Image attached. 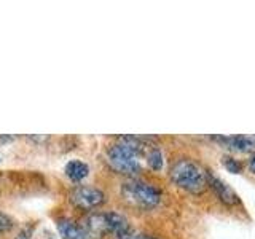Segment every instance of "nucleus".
I'll return each instance as SVG.
<instances>
[{"instance_id":"9b49d317","label":"nucleus","mask_w":255,"mask_h":239,"mask_svg":"<svg viewBox=\"0 0 255 239\" xmlns=\"http://www.w3.org/2000/svg\"><path fill=\"white\" fill-rule=\"evenodd\" d=\"M16 239H56L54 235L45 227H29L22 230Z\"/></svg>"},{"instance_id":"6e6552de","label":"nucleus","mask_w":255,"mask_h":239,"mask_svg":"<svg viewBox=\"0 0 255 239\" xmlns=\"http://www.w3.org/2000/svg\"><path fill=\"white\" fill-rule=\"evenodd\" d=\"M106 222H107L109 233L117 235L118 239L125 238V236H128V235L131 233V231H129V223H128V220L123 217V215H120L117 212H107L106 214Z\"/></svg>"},{"instance_id":"f8f14e48","label":"nucleus","mask_w":255,"mask_h":239,"mask_svg":"<svg viewBox=\"0 0 255 239\" xmlns=\"http://www.w3.org/2000/svg\"><path fill=\"white\" fill-rule=\"evenodd\" d=\"M147 164L151 171H161L163 169V153L159 148H151L147 155Z\"/></svg>"},{"instance_id":"f03ea898","label":"nucleus","mask_w":255,"mask_h":239,"mask_svg":"<svg viewBox=\"0 0 255 239\" xmlns=\"http://www.w3.org/2000/svg\"><path fill=\"white\" fill-rule=\"evenodd\" d=\"M171 180L182 190H187L190 193H203L207 183V174L196 161L190 158L177 159L171 166Z\"/></svg>"},{"instance_id":"2eb2a0df","label":"nucleus","mask_w":255,"mask_h":239,"mask_svg":"<svg viewBox=\"0 0 255 239\" xmlns=\"http://www.w3.org/2000/svg\"><path fill=\"white\" fill-rule=\"evenodd\" d=\"M120 239H156V238H151V236H147V235H128L125 238H120Z\"/></svg>"},{"instance_id":"39448f33","label":"nucleus","mask_w":255,"mask_h":239,"mask_svg":"<svg viewBox=\"0 0 255 239\" xmlns=\"http://www.w3.org/2000/svg\"><path fill=\"white\" fill-rule=\"evenodd\" d=\"M207 183L212 187V190L215 191V195L220 198L222 203H225L228 206L239 204V196L235 193V190L231 188L228 183H225L219 177H215V175H211V174H207Z\"/></svg>"},{"instance_id":"9d476101","label":"nucleus","mask_w":255,"mask_h":239,"mask_svg":"<svg viewBox=\"0 0 255 239\" xmlns=\"http://www.w3.org/2000/svg\"><path fill=\"white\" fill-rule=\"evenodd\" d=\"M66 174H67V177L70 180H74V182H80V180H83L88 174H90V167H88V164H85L83 161H69L66 164Z\"/></svg>"},{"instance_id":"f257e3e1","label":"nucleus","mask_w":255,"mask_h":239,"mask_svg":"<svg viewBox=\"0 0 255 239\" xmlns=\"http://www.w3.org/2000/svg\"><path fill=\"white\" fill-rule=\"evenodd\" d=\"M145 137H135V135H125L112 145L107 151L109 163L114 169L120 174L135 175L139 174L140 166V155L145 147Z\"/></svg>"},{"instance_id":"ddd939ff","label":"nucleus","mask_w":255,"mask_h":239,"mask_svg":"<svg viewBox=\"0 0 255 239\" xmlns=\"http://www.w3.org/2000/svg\"><path fill=\"white\" fill-rule=\"evenodd\" d=\"M223 164H225V167L231 174H239V172H241V163H239L238 159L225 156V158H223Z\"/></svg>"},{"instance_id":"dca6fc26","label":"nucleus","mask_w":255,"mask_h":239,"mask_svg":"<svg viewBox=\"0 0 255 239\" xmlns=\"http://www.w3.org/2000/svg\"><path fill=\"white\" fill-rule=\"evenodd\" d=\"M249 169L255 174V155L251 158V161H249Z\"/></svg>"},{"instance_id":"1a4fd4ad","label":"nucleus","mask_w":255,"mask_h":239,"mask_svg":"<svg viewBox=\"0 0 255 239\" xmlns=\"http://www.w3.org/2000/svg\"><path fill=\"white\" fill-rule=\"evenodd\" d=\"M58 230L64 239H88L85 228L67 219H62L58 222Z\"/></svg>"},{"instance_id":"4468645a","label":"nucleus","mask_w":255,"mask_h":239,"mask_svg":"<svg viewBox=\"0 0 255 239\" xmlns=\"http://www.w3.org/2000/svg\"><path fill=\"white\" fill-rule=\"evenodd\" d=\"M13 228V220L8 217L6 214L0 212V233H5V231Z\"/></svg>"},{"instance_id":"7ed1b4c3","label":"nucleus","mask_w":255,"mask_h":239,"mask_svg":"<svg viewBox=\"0 0 255 239\" xmlns=\"http://www.w3.org/2000/svg\"><path fill=\"white\" fill-rule=\"evenodd\" d=\"M122 195L126 201L140 207V209H153L161 201V191L150 183L140 180H129L123 183Z\"/></svg>"},{"instance_id":"423d86ee","label":"nucleus","mask_w":255,"mask_h":239,"mask_svg":"<svg viewBox=\"0 0 255 239\" xmlns=\"http://www.w3.org/2000/svg\"><path fill=\"white\" fill-rule=\"evenodd\" d=\"M215 140L222 142L233 151H241V153L255 151V135H228V137H215Z\"/></svg>"},{"instance_id":"0eeeda50","label":"nucleus","mask_w":255,"mask_h":239,"mask_svg":"<svg viewBox=\"0 0 255 239\" xmlns=\"http://www.w3.org/2000/svg\"><path fill=\"white\" fill-rule=\"evenodd\" d=\"M88 239H99L104 235L109 233L107 230V222H106V214H91L88 215L83 225Z\"/></svg>"},{"instance_id":"20e7f679","label":"nucleus","mask_w":255,"mask_h":239,"mask_svg":"<svg viewBox=\"0 0 255 239\" xmlns=\"http://www.w3.org/2000/svg\"><path fill=\"white\" fill-rule=\"evenodd\" d=\"M70 201L74 203L77 207H82V209H94V207L101 206L106 201V196L101 190L94 188V187H77L72 190L70 193Z\"/></svg>"}]
</instances>
